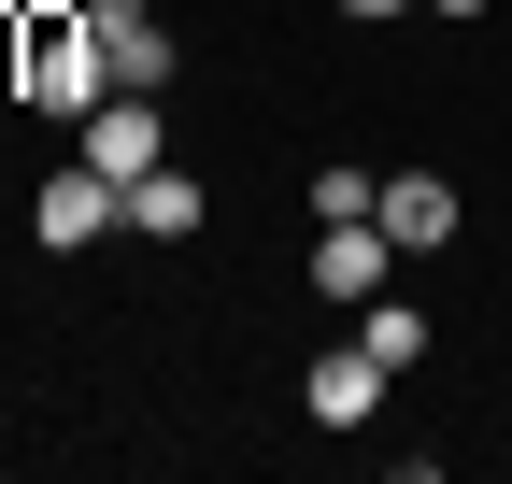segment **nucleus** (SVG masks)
Listing matches in <instances>:
<instances>
[{"mask_svg": "<svg viewBox=\"0 0 512 484\" xmlns=\"http://www.w3.org/2000/svg\"><path fill=\"white\" fill-rule=\"evenodd\" d=\"M15 100H29V114H72V129L114 100V57H100V29H86V0H43V15L15 29Z\"/></svg>", "mask_w": 512, "mask_h": 484, "instance_id": "1", "label": "nucleus"}, {"mask_svg": "<svg viewBox=\"0 0 512 484\" xmlns=\"http://www.w3.org/2000/svg\"><path fill=\"white\" fill-rule=\"evenodd\" d=\"M29 228L57 242V257H86V242H100V228H128V186H114V171H100V157H72V171H57V186L29 200Z\"/></svg>", "mask_w": 512, "mask_h": 484, "instance_id": "2", "label": "nucleus"}, {"mask_svg": "<svg viewBox=\"0 0 512 484\" xmlns=\"http://www.w3.org/2000/svg\"><path fill=\"white\" fill-rule=\"evenodd\" d=\"M86 157H100V171H114V186H143V171H157V157H171V114H157V100H143V86H114V100H100V114H86Z\"/></svg>", "mask_w": 512, "mask_h": 484, "instance_id": "3", "label": "nucleus"}, {"mask_svg": "<svg viewBox=\"0 0 512 484\" xmlns=\"http://www.w3.org/2000/svg\"><path fill=\"white\" fill-rule=\"evenodd\" d=\"M86 29H100V57H114V86H171V15L157 0H86Z\"/></svg>", "mask_w": 512, "mask_h": 484, "instance_id": "4", "label": "nucleus"}, {"mask_svg": "<svg viewBox=\"0 0 512 484\" xmlns=\"http://www.w3.org/2000/svg\"><path fill=\"white\" fill-rule=\"evenodd\" d=\"M384 257H399L384 214H328V228H313V285H328V299H384Z\"/></svg>", "mask_w": 512, "mask_h": 484, "instance_id": "5", "label": "nucleus"}, {"mask_svg": "<svg viewBox=\"0 0 512 484\" xmlns=\"http://www.w3.org/2000/svg\"><path fill=\"white\" fill-rule=\"evenodd\" d=\"M384 242H399V257H441V242H456V186H441V171H384Z\"/></svg>", "mask_w": 512, "mask_h": 484, "instance_id": "6", "label": "nucleus"}, {"mask_svg": "<svg viewBox=\"0 0 512 484\" xmlns=\"http://www.w3.org/2000/svg\"><path fill=\"white\" fill-rule=\"evenodd\" d=\"M384 385H399V371H384L370 342H342V356H313V428H370V399H384Z\"/></svg>", "mask_w": 512, "mask_h": 484, "instance_id": "7", "label": "nucleus"}, {"mask_svg": "<svg viewBox=\"0 0 512 484\" xmlns=\"http://www.w3.org/2000/svg\"><path fill=\"white\" fill-rule=\"evenodd\" d=\"M128 228H157V242H200V171H143V186H128Z\"/></svg>", "mask_w": 512, "mask_h": 484, "instance_id": "8", "label": "nucleus"}, {"mask_svg": "<svg viewBox=\"0 0 512 484\" xmlns=\"http://www.w3.org/2000/svg\"><path fill=\"white\" fill-rule=\"evenodd\" d=\"M356 342L384 371H427V314H399V299H356Z\"/></svg>", "mask_w": 512, "mask_h": 484, "instance_id": "9", "label": "nucleus"}, {"mask_svg": "<svg viewBox=\"0 0 512 484\" xmlns=\"http://www.w3.org/2000/svg\"><path fill=\"white\" fill-rule=\"evenodd\" d=\"M427 15H484V0H427Z\"/></svg>", "mask_w": 512, "mask_h": 484, "instance_id": "10", "label": "nucleus"}, {"mask_svg": "<svg viewBox=\"0 0 512 484\" xmlns=\"http://www.w3.org/2000/svg\"><path fill=\"white\" fill-rule=\"evenodd\" d=\"M342 15H399V0H342Z\"/></svg>", "mask_w": 512, "mask_h": 484, "instance_id": "11", "label": "nucleus"}]
</instances>
